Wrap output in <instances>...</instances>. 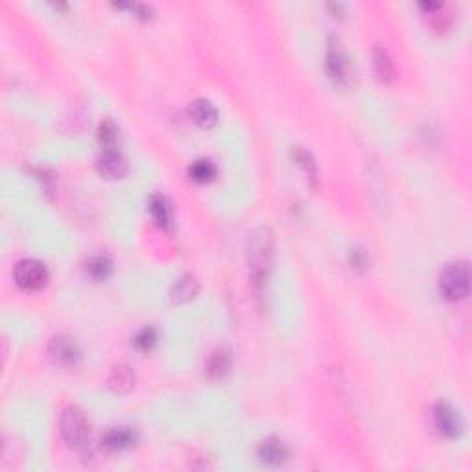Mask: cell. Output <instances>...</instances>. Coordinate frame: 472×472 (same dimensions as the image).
Returning <instances> with one entry per match:
<instances>
[{
	"label": "cell",
	"mask_w": 472,
	"mask_h": 472,
	"mask_svg": "<svg viewBox=\"0 0 472 472\" xmlns=\"http://www.w3.org/2000/svg\"><path fill=\"white\" fill-rule=\"evenodd\" d=\"M273 257V236L269 229L260 227L257 231L249 235V244H247V260L251 268L253 283L257 288H260L268 277L269 264Z\"/></svg>",
	"instance_id": "6da1fadb"
},
{
	"label": "cell",
	"mask_w": 472,
	"mask_h": 472,
	"mask_svg": "<svg viewBox=\"0 0 472 472\" xmlns=\"http://www.w3.org/2000/svg\"><path fill=\"white\" fill-rule=\"evenodd\" d=\"M59 430H61L63 439L67 441V445L76 448V450H81L89 445V423L85 419L81 409L74 408V406L65 408L61 411V417H59Z\"/></svg>",
	"instance_id": "7a4b0ae2"
},
{
	"label": "cell",
	"mask_w": 472,
	"mask_h": 472,
	"mask_svg": "<svg viewBox=\"0 0 472 472\" xmlns=\"http://www.w3.org/2000/svg\"><path fill=\"white\" fill-rule=\"evenodd\" d=\"M469 288H471V273H469L467 262H452L441 272L439 290L445 299H465Z\"/></svg>",
	"instance_id": "3957f363"
},
{
	"label": "cell",
	"mask_w": 472,
	"mask_h": 472,
	"mask_svg": "<svg viewBox=\"0 0 472 472\" xmlns=\"http://www.w3.org/2000/svg\"><path fill=\"white\" fill-rule=\"evenodd\" d=\"M13 277L21 288L39 290L47 283L48 273L42 262L36 260V258H24L13 269Z\"/></svg>",
	"instance_id": "277c9868"
},
{
	"label": "cell",
	"mask_w": 472,
	"mask_h": 472,
	"mask_svg": "<svg viewBox=\"0 0 472 472\" xmlns=\"http://www.w3.org/2000/svg\"><path fill=\"white\" fill-rule=\"evenodd\" d=\"M432 415H434V426L439 432V436L446 437V439H456L462 436V417L448 402H437L432 409Z\"/></svg>",
	"instance_id": "5b68a950"
},
{
	"label": "cell",
	"mask_w": 472,
	"mask_h": 472,
	"mask_svg": "<svg viewBox=\"0 0 472 472\" xmlns=\"http://www.w3.org/2000/svg\"><path fill=\"white\" fill-rule=\"evenodd\" d=\"M48 352L54 362L61 365V368H76L81 360V351L76 345V341L70 340L67 336H56L50 345H48Z\"/></svg>",
	"instance_id": "8992f818"
},
{
	"label": "cell",
	"mask_w": 472,
	"mask_h": 472,
	"mask_svg": "<svg viewBox=\"0 0 472 472\" xmlns=\"http://www.w3.org/2000/svg\"><path fill=\"white\" fill-rule=\"evenodd\" d=\"M327 68L331 78L338 84H347L351 79V68H349V59L345 56V50L341 48L340 42L332 37L327 48Z\"/></svg>",
	"instance_id": "52a82bcc"
},
{
	"label": "cell",
	"mask_w": 472,
	"mask_h": 472,
	"mask_svg": "<svg viewBox=\"0 0 472 472\" xmlns=\"http://www.w3.org/2000/svg\"><path fill=\"white\" fill-rule=\"evenodd\" d=\"M98 170L109 179H120L127 172V163L118 150H102L98 157Z\"/></svg>",
	"instance_id": "ba28073f"
},
{
	"label": "cell",
	"mask_w": 472,
	"mask_h": 472,
	"mask_svg": "<svg viewBox=\"0 0 472 472\" xmlns=\"http://www.w3.org/2000/svg\"><path fill=\"white\" fill-rule=\"evenodd\" d=\"M258 457L266 465H281L288 457V446L277 437H268L258 446Z\"/></svg>",
	"instance_id": "9c48e42d"
},
{
	"label": "cell",
	"mask_w": 472,
	"mask_h": 472,
	"mask_svg": "<svg viewBox=\"0 0 472 472\" xmlns=\"http://www.w3.org/2000/svg\"><path fill=\"white\" fill-rule=\"evenodd\" d=\"M102 443H104V446L107 450L122 452L126 450V448H129V446H133V443H135V434H133L129 428H126V426H122V428H113V430H109L105 434Z\"/></svg>",
	"instance_id": "30bf717a"
},
{
	"label": "cell",
	"mask_w": 472,
	"mask_h": 472,
	"mask_svg": "<svg viewBox=\"0 0 472 472\" xmlns=\"http://www.w3.org/2000/svg\"><path fill=\"white\" fill-rule=\"evenodd\" d=\"M190 116L201 127H210L218 122V111H216V107L209 100L192 102V105H190Z\"/></svg>",
	"instance_id": "8fae6325"
},
{
	"label": "cell",
	"mask_w": 472,
	"mask_h": 472,
	"mask_svg": "<svg viewBox=\"0 0 472 472\" xmlns=\"http://www.w3.org/2000/svg\"><path fill=\"white\" fill-rule=\"evenodd\" d=\"M233 363V356L231 352L227 351V349H218L209 356V362H207V375L210 378H223L229 372Z\"/></svg>",
	"instance_id": "7c38bea8"
},
{
	"label": "cell",
	"mask_w": 472,
	"mask_h": 472,
	"mask_svg": "<svg viewBox=\"0 0 472 472\" xmlns=\"http://www.w3.org/2000/svg\"><path fill=\"white\" fill-rule=\"evenodd\" d=\"M372 58H375V70H377L378 78L382 79L384 84H391L397 74H395L393 59L388 54V50L382 47H377Z\"/></svg>",
	"instance_id": "4fadbf2b"
},
{
	"label": "cell",
	"mask_w": 472,
	"mask_h": 472,
	"mask_svg": "<svg viewBox=\"0 0 472 472\" xmlns=\"http://www.w3.org/2000/svg\"><path fill=\"white\" fill-rule=\"evenodd\" d=\"M107 382H109V388L115 393H127L135 386V377H133L132 369L127 365H118V368L111 371Z\"/></svg>",
	"instance_id": "5bb4252c"
},
{
	"label": "cell",
	"mask_w": 472,
	"mask_h": 472,
	"mask_svg": "<svg viewBox=\"0 0 472 472\" xmlns=\"http://www.w3.org/2000/svg\"><path fill=\"white\" fill-rule=\"evenodd\" d=\"M198 292V281L192 275H183L181 278H178L172 286V295L173 303H184V301L192 299Z\"/></svg>",
	"instance_id": "9a60e30c"
},
{
	"label": "cell",
	"mask_w": 472,
	"mask_h": 472,
	"mask_svg": "<svg viewBox=\"0 0 472 472\" xmlns=\"http://www.w3.org/2000/svg\"><path fill=\"white\" fill-rule=\"evenodd\" d=\"M150 212H152L153 220L157 221L161 227H168L172 221V209H170L168 200L161 194H155L150 201Z\"/></svg>",
	"instance_id": "2e32d148"
},
{
	"label": "cell",
	"mask_w": 472,
	"mask_h": 472,
	"mask_svg": "<svg viewBox=\"0 0 472 472\" xmlns=\"http://www.w3.org/2000/svg\"><path fill=\"white\" fill-rule=\"evenodd\" d=\"M189 173L196 183H207L210 179H214L216 164L212 161H209V159H200V161L192 163Z\"/></svg>",
	"instance_id": "e0dca14e"
},
{
	"label": "cell",
	"mask_w": 472,
	"mask_h": 472,
	"mask_svg": "<svg viewBox=\"0 0 472 472\" xmlns=\"http://www.w3.org/2000/svg\"><path fill=\"white\" fill-rule=\"evenodd\" d=\"M118 141V127L113 120H104L98 127V142L102 150H115Z\"/></svg>",
	"instance_id": "ac0fdd59"
},
{
	"label": "cell",
	"mask_w": 472,
	"mask_h": 472,
	"mask_svg": "<svg viewBox=\"0 0 472 472\" xmlns=\"http://www.w3.org/2000/svg\"><path fill=\"white\" fill-rule=\"evenodd\" d=\"M111 269H113V264H111V260L105 255H96L87 264V273L95 281H104V278L109 277Z\"/></svg>",
	"instance_id": "d6986e66"
},
{
	"label": "cell",
	"mask_w": 472,
	"mask_h": 472,
	"mask_svg": "<svg viewBox=\"0 0 472 472\" xmlns=\"http://www.w3.org/2000/svg\"><path fill=\"white\" fill-rule=\"evenodd\" d=\"M155 341H157L155 331H153L152 327H146V329H142V331L136 334L133 343H135L136 349H141V351H150V349L155 345Z\"/></svg>",
	"instance_id": "ffe728a7"
},
{
	"label": "cell",
	"mask_w": 472,
	"mask_h": 472,
	"mask_svg": "<svg viewBox=\"0 0 472 472\" xmlns=\"http://www.w3.org/2000/svg\"><path fill=\"white\" fill-rule=\"evenodd\" d=\"M295 161L303 166L304 170H306V173H308L310 179H315L317 178V170H315V164H314V159H312V155H310L306 150H303V148H295Z\"/></svg>",
	"instance_id": "44dd1931"
},
{
	"label": "cell",
	"mask_w": 472,
	"mask_h": 472,
	"mask_svg": "<svg viewBox=\"0 0 472 472\" xmlns=\"http://www.w3.org/2000/svg\"><path fill=\"white\" fill-rule=\"evenodd\" d=\"M351 260L354 264V268H365L368 266V255L362 249H352Z\"/></svg>",
	"instance_id": "7402d4cb"
},
{
	"label": "cell",
	"mask_w": 472,
	"mask_h": 472,
	"mask_svg": "<svg viewBox=\"0 0 472 472\" xmlns=\"http://www.w3.org/2000/svg\"><path fill=\"white\" fill-rule=\"evenodd\" d=\"M420 8H423V10H426V11H436V10H439L441 4H437V2H423V4H420Z\"/></svg>",
	"instance_id": "603a6c76"
}]
</instances>
